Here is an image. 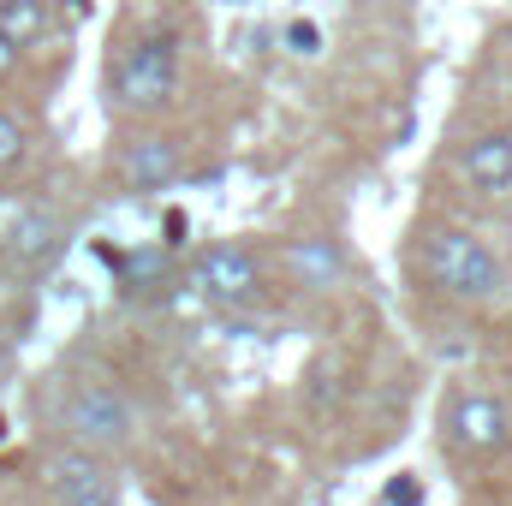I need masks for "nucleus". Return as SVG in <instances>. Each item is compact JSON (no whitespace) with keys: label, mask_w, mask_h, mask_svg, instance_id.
I'll use <instances>...</instances> for the list:
<instances>
[{"label":"nucleus","mask_w":512,"mask_h":506,"mask_svg":"<svg viewBox=\"0 0 512 506\" xmlns=\"http://www.w3.org/2000/svg\"><path fill=\"white\" fill-rule=\"evenodd\" d=\"M185 54L173 30H137L108 54V108L126 120H149L179 96Z\"/></svg>","instance_id":"1"},{"label":"nucleus","mask_w":512,"mask_h":506,"mask_svg":"<svg viewBox=\"0 0 512 506\" xmlns=\"http://www.w3.org/2000/svg\"><path fill=\"white\" fill-rule=\"evenodd\" d=\"M417 262H423V280L435 292H447L453 304H495V298H507V262L471 227H423Z\"/></svg>","instance_id":"2"},{"label":"nucleus","mask_w":512,"mask_h":506,"mask_svg":"<svg viewBox=\"0 0 512 506\" xmlns=\"http://www.w3.org/2000/svg\"><path fill=\"white\" fill-rule=\"evenodd\" d=\"M54 429L66 435V447L84 453H126L137 441V405L114 381H66L54 393Z\"/></svg>","instance_id":"3"},{"label":"nucleus","mask_w":512,"mask_h":506,"mask_svg":"<svg viewBox=\"0 0 512 506\" xmlns=\"http://www.w3.org/2000/svg\"><path fill=\"white\" fill-rule=\"evenodd\" d=\"M441 447L459 459H495L512 447V411L489 387H453L441 399Z\"/></svg>","instance_id":"4"},{"label":"nucleus","mask_w":512,"mask_h":506,"mask_svg":"<svg viewBox=\"0 0 512 506\" xmlns=\"http://www.w3.org/2000/svg\"><path fill=\"white\" fill-rule=\"evenodd\" d=\"M185 286L209 304V310H245L256 292H262V251L245 239H221L209 251L191 256V274Z\"/></svg>","instance_id":"5"},{"label":"nucleus","mask_w":512,"mask_h":506,"mask_svg":"<svg viewBox=\"0 0 512 506\" xmlns=\"http://www.w3.org/2000/svg\"><path fill=\"white\" fill-rule=\"evenodd\" d=\"M48 495H54V506H120V477L102 453L60 447L48 459Z\"/></svg>","instance_id":"6"},{"label":"nucleus","mask_w":512,"mask_h":506,"mask_svg":"<svg viewBox=\"0 0 512 506\" xmlns=\"http://www.w3.org/2000/svg\"><path fill=\"white\" fill-rule=\"evenodd\" d=\"M114 173H120V185H126L131 197H161V191H173L179 179H185V143L179 137H137L120 149V161H114Z\"/></svg>","instance_id":"7"},{"label":"nucleus","mask_w":512,"mask_h":506,"mask_svg":"<svg viewBox=\"0 0 512 506\" xmlns=\"http://www.w3.org/2000/svg\"><path fill=\"white\" fill-rule=\"evenodd\" d=\"M66 239H72L66 215L48 209V203H30V209H18L12 227H6V262H12L18 274H42L54 256L66 251Z\"/></svg>","instance_id":"8"},{"label":"nucleus","mask_w":512,"mask_h":506,"mask_svg":"<svg viewBox=\"0 0 512 506\" xmlns=\"http://www.w3.org/2000/svg\"><path fill=\"white\" fill-rule=\"evenodd\" d=\"M280 268L298 292H334L346 280V251L328 239V233H304V239H286Z\"/></svg>","instance_id":"9"},{"label":"nucleus","mask_w":512,"mask_h":506,"mask_svg":"<svg viewBox=\"0 0 512 506\" xmlns=\"http://www.w3.org/2000/svg\"><path fill=\"white\" fill-rule=\"evenodd\" d=\"M459 173H465L477 191H489V197L512 191V131H477V137L459 149Z\"/></svg>","instance_id":"10"},{"label":"nucleus","mask_w":512,"mask_h":506,"mask_svg":"<svg viewBox=\"0 0 512 506\" xmlns=\"http://www.w3.org/2000/svg\"><path fill=\"white\" fill-rule=\"evenodd\" d=\"M102 262L114 268V280H120V292H126V298H155V292H167V274H173L167 245H126V251H102Z\"/></svg>","instance_id":"11"},{"label":"nucleus","mask_w":512,"mask_h":506,"mask_svg":"<svg viewBox=\"0 0 512 506\" xmlns=\"http://www.w3.org/2000/svg\"><path fill=\"white\" fill-rule=\"evenodd\" d=\"M0 36L18 54H30L48 36V0H0Z\"/></svg>","instance_id":"12"},{"label":"nucleus","mask_w":512,"mask_h":506,"mask_svg":"<svg viewBox=\"0 0 512 506\" xmlns=\"http://www.w3.org/2000/svg\"><path fill=\"white\" fill-rule=\"evenodd\" d=\"M280 48H286L292 60H322V54H328V36H322L316 18H286V24H280Z\"/></svg>","instance_id":"13"},{"label":"nucleus","mask_w":512,"mask_h":506,"mask_svg":"<svg viewBox=\"0 0 512 506\" xmlns=\"http://www.w3.org/2000/svg\"><path fill=\"white\" fill-rule=\"evenodd\" d=\"M24 155H30V126L12 108H0V173H12Z\"/></svg>","instance_id":"14"},{"label":"nucleus","mask_w":512,"mask_h":506,"mask_svg":"<svg viewBox=\"0 0 512 506\" xmlns=\"http://www.w3.org/2000/svg\"><path fill=\"white\" fill-rule=\"evenodd\" d=\"M382 506H423V483H417L411 471H399V477L382 489Z\"/></svg>","instance_id":"15"},{"label":"nucleus","mask_w":512,"mask_h":506,"mask_svg":"<svg viewBox=\"0 0 512 506\" xmlns=\"http://www.w3.org/2000/svg\"><path fill=\"white\" fill-rule=\"evenodd\" d=\"M18 60H24V54H18V48H12V42H6V36H0V84H6V78H12V72H18Z\"/></svg>","instance_id":"16"},{"label":"nucleus","mask_w":512,"mask_h":506,"mask_svg":"<svg viewBox=\"0 0 512 506\" xmlns=\"http://www.w3.org/2000/svg\"><path fill=\"white\" fill-rule=\"evenodd\" d=\"M6 358H12V328L0 322V370H6Z\"/></svg>","instance_id":"17"}]
</instances>
